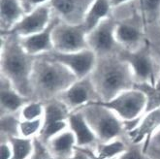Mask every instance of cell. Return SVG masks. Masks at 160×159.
Instances as JSON below:
<instances>
[{"label":"cell","mask_w":160,"mask_h":159,"mask_svg":"<svg viewBox=\"0 0 160 159\" xmlns=\"http://www.w3.org/2000/svg\"><path fill=\"white\" fill-rule=\"evenodd\" d=\"M36 57L27 53L16 35L2 36L1 76L11 82L14 87L23 96L33 95L31 76Z\"/></svg>","instance_id":"6da1fadb"},{"label":"cell","mask_w":160,"mask_h":159,"mask_svg":"<svg viewBox=\"0 0 160 159\" xmlns=\"http://www.w3.org/2000/svg\"><path fill=\"white\" fill-rule=\"evenodd\" d=\"M89 77L101 101H109L120 92L135 87L131 68L118 53L98 57L96 66Z\"/></svg>","instance_id":"7a4b0ae2"},{"label":"cell","mask_w":160,"mask_h":159,"mask_svg":"<svg viewBox=\"0 0 160 159\" xmlns=\"http://www.w3.org/2000/svg\"><path fill=\"white\" fill-rule=\"evenodd\" d=\"M77 80L74 74L58 60L50 57H36L31 76L33 94L47 100L58 98Z\"/></svg>","instance_id":"3957f363"},{"label":"cell","mask_w":160,"mask_h":159,"mask_svg":"<svg viewBox=\"0 0 160 159\" xmlns=\"http://www.w3.org/2000/svg\"><path fill=\"white\" fill-rule=\"evenodd\" d=\"M99 103L114 112L122 120L125 130L129 131L138 124L146 113L147 96L134 87L120 92L109 101H99Z\"/></svg>","instance_id":"277c9868"},{"label":"cell","mask_w":160,"mask_h":159,"mask_svg":"<svg viewBox=\"0 0 160 159\" xmlns=\"http://www.w3.org/2000/svg\"><path fill=\"white\" fill-rule=\"evenodd\" d=\"M79 111L101 143L119 138L125 130L122 120L112 110L100 104L99 101L90 103Z\"/></svg>","instance_id":"5b68a950"},{"label":"cell","mask_w":160,"mask_h":159,"mask_svg":"<svg viewBox=\"0 0 160 159\" xmlns=\"http://www.w3.org/2000/svg\"><path fill=\"white\" fill-rule=\"evenodd\" d=\"M118 54L131 68L135 85L147 83L154 86L160 79V65L152 51L148 40L141 48L134 51L121 49Z\"/></svg>","instance_id":"8992f818"},{"label":"cell","mask_w":160,"mask_h":159,"mask_svg":"<svg viewBox=\"0 0 160 159\" xmlns=\"http://www.w3.org/2000/svg\"><path fill=\"white\" fill-rule=\"evenodd\" d=\"M53 52L69 53L88 48V31L82 23L72 24L59 21L52 31Z\"/></svg>","instance_id":"52a82bcc"},{"label":"cell","mask_w":160,"mask_h":159,"mask_svg":"<svg viewBox=\"0 0 160 159\" xmlns=\"http://www.w3.org/2000/svg\"><path fill=\"white\" fill-rule=\"evenodd\" d=\"M71 112L63 103L53 98L45 104L43 117V127L37 137L40 141L47 144L53 137L68 129V117Z\"/></svg>","instance_id":"ba28073f"},{"label":"cell","mask_w":160,"mask_h":159,"mask_svg":"<svg viewBox=\"0 0 160 159\" xmlns=\"http://www.w3.org/2000/svg\"><path fill=\"white\" fill-rule=\"evenodd\" d=\"M146 34V26L137 11L116 26V40L123 50L134 51L141 48L148 40Z\"/></svg>","instance_id":"9c48e42d"},{"label":"cell","mask_w":160,"mask_h":159,"mask_svg":"<svg viewBox=\"0 0 160 159\" xmlns=\"http://www.w3.org/2000/svg\"><path fill=\"white\" fill-rule=\"evenodd\" d=\"M70 112L78 111L90 103L101 101L98 92L90 77L76 80L72 85L58 96Z\"/></svg>","instance_id":"30bf717a"},{"label":"cell","mask_w":160,"mask_h":159,"mask_svg":"<svg viewBox=\"0 0 160 159\" xmlns=\"http://www.w3.org/2000/svg\"><path fill=\"white\" fill-rule=\"evenodd\" d=\"M116 21L109 17L88 33V48L98 57L115 53V49L118 46L116 40Z\"/></svg>","instance_id":"8fae6325"},{"label":"cell","mask_w":160,"mask_h":159,"mask_svg":"<svg viewBox=\"0 0 160 159\" xmlns=\"http://www.w3.org/2000/svg\"><path fill=\"white\" fill-rule=\"evenodd\" d=\"M49 54L52 58L66 66L74 74L77 80L90 76L98 60L96 53L90 49L69 53L52 52Z\"/></svg>","instance_id":"7c38bea8"},{"label":"cell","mask_w":160,"mask_h":159,"mask_svg":"<svg viewBox=\"0 0 160 159\" xmlns=\"http://www.w3.org/2000/svg\"><path fill=\"white\" fill-rule=\"evenodd\" d=\"M52 17V11L49 4L39 6L26 13L22 20L5 35L12 34L18 37H26L39 33L49 26Z\"/></svg>","instance_id":"4fadbf2b"},{"label":"cell","mask_w":160,"mask_h":159,"mask_svg":"<svg viewBox=\"0 0 160 159\" xmlns=\"http://www.w3.org/2000/svg\"><path fill=\"white\" fill-rule=\"evenodd\" d=\"M158 131H160V109H154L145 113L138 124L127 131V135L133 145L142 144V152L145 153Z\"/></svg>","instance_id":"5bb4252c"},{"label":"cell","mask_w":160,"mask_h":159,"mask_svg":"<svg viewBox=\"0 0 160 159\" xmlns=\"http://www.w3.org/2000/svg\"><path fill=\"white\" fill-rule=\"evenodd\" d=\"M93 0H51L52 11L61 21L72 24L82 23L83 17Z\"/></svg>","instance_id":"9a60e30c"},{"label":"cell","mask_w":160,"mask_h":159,"mask_svg":"<svg viewBox=\"0 0 160 159\" xmlns=\"http://www.w3.org/2000/svg\"><path fill=\"white\" fill-rule=\"evenodd\" d=\"M59 21L60 18L58 16H54L45 30L26 37H20L21 44L25 52L33 57H40L53 52L52 31Z\"/></svg>","instance_id":"2e32d148"},{"label":"cell","mask_w":160,"mask_h":159,"mask_svg":"<svg viewBox=\"0 0 160 159\" xmlns=\"http://www.w3.org/2000/svg\"><path fill=\"white\" fill-rule=\"evenodd\" d=\"M68 128L76 137L77 147H91L99 143L95 133L79 110L70 113L68 117Z\"/></svg>","instance_id":"e0dca14e"},{"label":"cell","mask_w":160,"mask_h":159,"mask_svg":"<svg viewBox=\"0 0 160 159\" xmlns=\"http://www.w3.org/2000/svg\"><path fill=\"white\" fill-rule=\"evenodd\" d=\"M1 115L16 114L26 104L30 98H27L21 94L11 82L5 77L1 76Z\"/></svg>","instance_id":"ac0fdd59"},{"label":"cell","mask_w":160,"mask_h":159,"mask_svg":"<svg viewBox=\"0 0 160 159\" xmlns=\"http://www.w3.org/2000/svg\"><path fill=\"white\" fill-rule=\"evenodd\" d=\"M26 11L22 0H1L0 23L2 35H5L25 16Z\"/></svg>","instance_id":"d6986e66"},{"label":"cell","mask_w":160,"mask_h":159,"mask_svg":"<svg viewBox=\"0 0 160 159\" xmlns=\"http://www.w3.org/2000/svg\"><path fill=\"white\" fill-rule=\"evenodd\" d=\"M46 145L56 158L62 159L71 156L75 152L77 141L74 133L68 128L53 137Z\"/></svg>","instance_id":"ffe728a7"},{"label":"cell","mask_w":160,"mask_h":159,"mask_svg":"<svg viewBox=\"0 0 160 159\" xmlns=\"http://www.w3.org/2000/svg\"><path fill=\"white\" fill-rule=\"evenodd\" d=\"M112 8L110 0H93L82 21V24L88 33L110 17Z\"/></svg>","instance_id":"44dd1931"},{"label":"cell","mask_w":160,"mask_h":159,"mask_svg":"<svg viewBox=\"0 0 160 159\" xmlns=\"http://www.w3.org/2000/svg\"><path fill=\"white\" fill-rule=\"evenodd\" d=\"M135 9L147 27L160 23V0H134Z\"/></svg>","instance_id":"7402d4cb"},{"label":"cell","mask_w":160,"mask_h":159,"mask_svg":"<svg viewBox=\"0 0 160 159\" xmlns=\"http://www.w3.org/2000/svg\"><path fill=\"white\" fill-rule=\"evenodd\" d=\"M127 148L125 143L117 138L109 142H99L93 148V152L100 159H117Z\"/></svg>","instance_id":"603a6c76"},{"label":"cell","mask_w":160,"mask_h":159,"mask_svg":"<svg viewBox=\"0 0 160 159\" xmlns=\"http://www.w3.org/2000/svg\"><path fill=\"white\" fill-rule=\"evenodd\" d=\"M35 139V138H34ZM34 139L21 136L12 137L8 140L12 147V159H29L34 152Z\"/></svg>","instance_id":"cb8c5ba5"},{"label":"cell","mask_w":160,"mask_h":159,"mask_svg":"<svg viewBox=\"0 0 160 159\" xmlns=\"http://www.w3.org/2000/svg\"><path fill=\"white\" fill-rule=\"evenodd\" d=\"M135 87L142 90L147 96L146 113L154 109H160V79L154 86L147 83H137Z\"/></svg>","instance_id":"d4e9b609"},{"label":"cell","mask_w":160,"mask_h":159,"mask_svg":"<svg viewBox=\"0 0 160 159\" xmlns=\"http://www.w3.org/2000/svg\"><path fill=\"white\" fill-rule=\"evenodd\" d=\"M21 117L18 113L1 115V133L6 136L7 140L12 137L20 136L18 126H20Z\"/></svg>","instance_id":"484cf974"},{"label":"cell","mask_w":160,"mask_h":159,"mask_svg":"<svg viewBox=\"0 0 160 159\" xmlns=\"http://www.w3.org/2000/svg\"><path fill=\"white\" fill-rule=\"evenodd\" d=\"M45 112V104L42 101L30 100L20 110L18 115L21 119L24 120H34L43 118Z\"/></svg>","instance_id":"4316f807"},{"label":"cell","mask_w":160,"mask_h":159,"mask_svg":"<svg viewBox=\"0 0 160 159\" xmlns=\"http://www.w3.org/2000/svg\"><path fill=\"white\" fill-rule=\"evenodd\" d=\"M43 127V118L34 120H24L21 119L18 132L20 136L28 139H34L39 136Z\"/></svg>","instance_id":"83f0119b"},{"label":"cell","mask_w":160,"mask_h":159,"mask_svg":"<svg viewBox=\"0 0 160 159\" xmlns=\"http://www.w3.org/2000/svg\"><path fill=\"white\" fill-rule=\"evenodd\" d=\"M29 159H58L49 149L45 143L38 138L34 139V152Z\"/></svg>","instance_id":"f1b7e54d"},{"label":"cell","mask_w":160,"mask_h":159,"mask_svg":"<svg viewBox=\"0 0 160 159\" xmlns=\"http://www.w3.org/2000/svg\"><path fill=\"white\" fill-rule=\"evenodd\" d=\"M146 32L152 34V38L154 39L153 43L150 41L148 42L150 44V48H152V51L154 54V57L160 65V30L158 31L156 28H154V26H149L146 29Z\"/></svg>","instance_id":"f546056e"},{"label":"cell","mask_w":160,"mask_h":159,"mask_svg":"<svg viewBox=\"0 0 160 159\" xmlns=\"http://www.w3.org/2000/svg\"><path fill=\"white\" fill-rule=\"evenodd\" d=\"M146 155L143 153L142 149H138L137 147L127 148L126 151L120 154L117 159H145Z\"/></svg>","instance_id":"4dcf8cb0"},{"label":"cell","mask_w":160,"mask_h":159,"mask_svg":"<svg viewBox=\"0 0 160 159\" xmlns=\"http://www.w3.org/2000/svg\"><path fill=\"white\" fill-rule=\"evenodd\" d=\"M22 5L25 9L26 13H28L39 6L49 4L51 0H22Z\"/></svg>","instance_id":"1f68e13d"},{"label":"cell","mask_w":160,"mask_h":159,"mask_svg":"<svg viewBox=\"0 0 160 159\" xmlns=\"http://www.w3.org/2000/svg\"><path fill=\"white\" fill-rule=\"evenodd\" d=\"M144 154L150 159H160V146L149 145Z\"/></svg>","instance_id":"d6a6232c"},{"label":"cell","mask_w":160,"mask_h":159,"mask_svg":"<svg viewBox=\"0 0 160 159\" xmlns=\"http://www.w3.org/2000/svg\"><path fill=\"white\" fill-rule=\"evenodd\" d=\"M62 159H91V158L82 147H77L76 151H75V152L71 156L66 157V158H62Z\"/></svg>","instance_id":"836d02e7"},{"label":"cell","mask_w":160,"mask_h":159,"mask_svg":"<svg viewBox=\"0 0 160 159\" xmlns=\"http://www.w3.org/2000/svg\"><path fill=\"white\" fill-rule=\"evenodd\" d=\"M134 0H110L111 5L112 8H119L123 5L129 4L131 2H133Z\"/></svg>","instance_id":"e575fe53"},{"label":"cell","mask_w":160,"mask_h":159,"mask_svg":"<svg viewBox=\"0 0 160 159\" xmlns=\"http://www.w3.org/2000/svg\"><path fill=\"white\" fill-rule=\"evenodd\" d=\"M150 145H155V146H160V131L153 136L152 142H150Z\"/></svg>","instance_id":"d590c367"},{"label":"cell","mask_w":160,"mask_h":159,"mask_svg":"<svg viewBox=\"0 0 160 159\" xmlns=\"http://www.w3.org/2000/svg\"><path fill=\"white\" fill-rule=\"evenodd\" d=\"M82 148L87 152V153L90 156L91 159H100V158H98L95 154H94V152H93V148H92V147H82Z\"/></svg>","instance_id":"8d00e7d4"},{"label":"cell","mask_w":160,"mask_h":159,"mask_svg":"<svg viewBox=\"0 0 160 159\" xmlns=\"http://www.w3.org/2000/svg\"><path fill=\"white\" fill-rule=\"evenodd\" d=\"M159 24H160V23H159Z\"/></svg>","instance_id":"74e56055"}]
</instances>
